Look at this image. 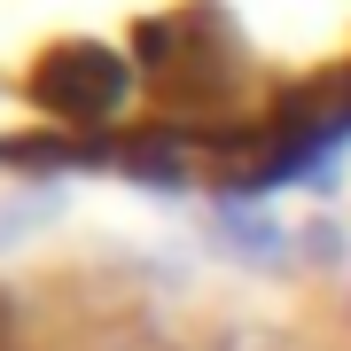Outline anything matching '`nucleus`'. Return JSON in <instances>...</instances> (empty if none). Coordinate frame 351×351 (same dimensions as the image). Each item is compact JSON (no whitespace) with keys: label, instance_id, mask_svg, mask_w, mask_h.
I'll return each instance as SVG.
<instances>
[{"label":"nucleus","instance_id":"f257e3e1","mask_svg":"<svg viewBox=\"0 0 351 351\" xmlns=\"http://www.w3.org/2000/svg\"><path fill=\"white\" fill-rule=\"evenodd\" d=\"M133 94H141V71L117 47H94V39H63V47L39 55V71H32V101L63 133H110L117 117L133 110Z\"/></svg>","mask_w":351,"mask_h":351},{"label":"nucleus","instance_id":"f03ea898","mask_svg":"<svg viewBox=\"0 0 351 351\" xmlns=\"http://www.w3.org/2000/svg\"><path fill=\"white\" fill-rule=\"evenodd\" d=\"M219 258L250 265V274H289L297 265V226L281 211H265V195H211V219H203Z\"/></svg>","mask_w":351,"mask_h":351},{"label":"nucleus","instance_id":"7ed1b4c3","mask_svg":"<svg viewBox=\"0 0 351 351\" xmlns=\"http://www.w3.org/2000/svg\"><path fill=\"white\" fill-rule=\"evenodd\" d=\"M55 219H63V188H55V180H24V188H8V195H0V258L24 250L32 234H47Z\"/></svg>","mask_w":351,"mask_h":351},{"label":"nucleus","instance_id":"20e7f679","mask_svg":"<svg viewBox=\"0 0 351 351\" xmlns=\"http://www.w3.org/2000/svg\"><path fill=\"white\" fill-rule=\"evenodd\" d=\"M297 265H313V274H351V226L343 219H297Z\"/></svg>","mask_w":351,"mask_h":351},{"label":"nucleus","instance_id":"39448f33","mask_svg":"<svg viewBox=\"0 0 351 351\" xmlns=\"http://www.w3.org/2000/svg\"><path fill=\"white\" fill-rule=\"evenodd\" d=\"M343 320H351V274H343Z\"/></svg>","mask_w":351,"mask_h":351}]
</instances>
